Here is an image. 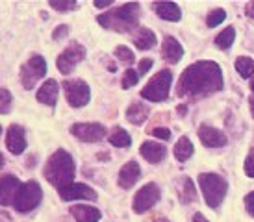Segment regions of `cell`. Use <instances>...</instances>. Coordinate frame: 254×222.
Masks as SVG:
<instances>
[{
  "label": "cell",
  "mask_w": 254,
  "mask_h": 222,
  "mask_svg": "<svg viewBox=\"0 0 254 222\" xmlns=\"http://www.w3.org/2000/svg\"><path fill=\"white\" fill-rule=\"evenodd\" d=\"M62 87L65 91V97H67V102L72 106V108H82L89 102L91 98V89L89 85L80 80V78H72V80H65L62 83Z\"/></svg>",
  "instance_id": "8"
},
{
  "label": "cell",
  "mask_w": 254,
  "mask_h": 222,
  "mask_svg": "<svg viewBox=\"0 0 254 222\" xmlns=\"http://www.w3.org/2000/svg\"><path fill=\"white\" fill-rule=\"evenodd\" d=\"M251 91H253V95H251V113L254 117V80L251 82Z\"/></svg>",
  "instance_id": "41"
},
{
  "label": "cell",
  "mask_w": 254,
  "mask_h": 222,
  "mask_svg": "<svg viewBox=\"0 0 254 222\" xmlns=\"http://www.w3.org/2000/svg\"><path fill=\"white\" fill-rule=\"evenodd\" d=\"M71 215L76 219V222H99L102 219L100 209H97L95 206H85V204L71 206Z\"/></svg>",
  "instance_id": "20"
},
{
  "label": "cell",
  "mask_w": 254,
  "mask_h": 222,
  "mask_svg": "<svg viewBox=\"0 0 254 222\" xmlns=\"http://www.w3.org/2000/svg\"><path fill=\"white\" fill-rule=\"evenodd\" d=\"M21 185L22 183L19 181V178L13 174H4L0 178V202H2V206H13L15 194Z\"/></svg>",
  "instance_id": "14"
},
{
  "label": "cell",
  "mask_w": 254,
  "mask_h": 222,
  "mask_svg": "<svg viewBox=\"0 0 254 222\" xmlns=\"http://www.w3.org/2000/svg\"><path fill=\"white\" fill-rule=\"evenodd\" d=\"M139 82V72L135 69H127L125 70V74H123V89H130V87H134L135 83Z\"/></svg>",
  "instance_id": "29"
},
{
  "label": "cell",
  "mask_w": 254,
  "mask_h": 222,
  "mask_svg": "<svg viewBox=\"0 0 254 222\" xmlns=\"http://www.w3.org/2000/svg\"><path fill=\"white\" fill-rule=\"evenodd\" d=\"M141 178V168H139V165H137V161H128L127 165L123 166L119 170V178H117V181H119V185L123 189H132L137 183V180Z\"/></svg>",
  "instance_id": "16"
},
{
  "label": "cell",
  "mask_w": 254,
  "mask_h": 222,
  "mask_svg": "<svg viewBox=\"0 0 254 222\" xmlns=\"http://www.w3.org/2000/svg\"><path fill=\"white\" fill-rule=\"evenodd\" d=\"M245 174L249 178H254V146L251 148L247 160H245Z\"/></svg>",
  "instance_id": "34"
},
{
  "label": "cell",
  "mask_w": 254,
  "mask_h": 222,
  "mask_svg": "<svg viewBox=\"0 0 254 222\" xmlns=\"http://www.w3.org/2000/svg\"><path fill=\"white\" fill-rule=\"evenodd\" d=\"M193 222H208L204 219V215L202 213H195V217H193Z\"/></svg>",
  "instance_id": "42"
},
{
  "label": "cell",
  "mask_w": 254,
  "mask_h": 222,
  "mask_svg": "<svg viewBox=\"0 0 254 222\" xmlns=\"http://www.w3.org/2000/svg\"><path fill=\"white\" fill-rule=\"evenodd\" d=\"M58 93H60V85H58L56 80H47V82L39 87L36 98L41 102V104L54 108L58 102Z\"/></svg>",
  "instance_id": "18"
},
{
  "label": "cell",
  "mask_w": 254,
  "mask_h": 222,
  "mask_svg": "<svg viewBox=\"0 0 254 222\" xmlns=\"http://www.w3.org/2000/svg\"><path fill=\"white\" fill-rule=\"evenodd\" d=\"M156 43H158V39H156V35H154V32H152V30H148V28H143V26H139L137 30H135L134 45L139 50L154 49Z\"/></svg>",
  "instance_id": "22"
},
{
  "label": "cell",
  "mask_w": 254,
  "mask_h": 222,
  "mask_svg": "<svg viewBox=\"0 0 254 222\" xmlns=\"http://www.w3.org/2000/svg\"><path fill=\"white\" fill-rule=\"evenodd\" d=\"M85 57V49L80 45V43H71L67 49L62 52V54L58 56V69H60V72L64 74V76H67V74H71L72 70L76 69V65L82 59Z\"/></svg>",
  "instance_id": "9"
},
{
  "label": "cell",
  "mask_w": 254,
  "mask_h": 222,
  "mask_svg": "<svg viewBox=\"0 0 254 222\" xmlns=\"http://www.w3.org/2000/svg\"><path fill=\"white\" fill-rule=\"evenodd\" d=\"M108 141H110L113 146H117V148H127V146H130V143H132V137H130V133H128L127 130L115 126L112 130V133L108 135Z\"/></svg>",
  "instance_id": "25"
},
{
  "label": "cell",
  "mask_w": 254,
  "mask_h": 222,
  "mask_svg": "<svg viewBox=\"0 0 254 222\" xmlns=\"http://www.w3.org/2000/svg\"><path fill=\"white\" fill-rule=\"evenodd\" d=\"M47 74V61L39 54L28 57V61L21 67V83L24 89H34L36 83Z\"/></svg>",
  "instance_id": "7"
},
{
  "label": "cell",
  "mask_w": 254,
  "mask_h": 222,
  "mask_svg": "<svg viewBox=\"0 0 254 222\" xmlns=\"http://www.w3.org/2000/svg\"><path fill=\"white\" fill-rule=\"evenodd\" d=\"M11 104H13V98L9 95V91H7L6 87H2V89H0V113H2V115L9 113Z\"/></svg>",
  "instance_id": "31"
},
{
  "label": "cell",
  "mask_w": 254,
  "mask_h": 222,
  "mask_svg": "<svg viewBox=\"0 0 254 222\" xmlns=\"http://www.w3.org/2000/svg\"><path fill=\"white\" fill-rule=\"evenodd\" d=\"M198 185L204 194L206 204L212 209H217L221 202L225 200L226 191H228V183L225 178L215 172H204L198 176Z\"/></svg>",
  "instance_id": "4"
},
{
  "label": "cell",
  "mask_w": 254,
  "mask_h": 222,
  "mask_svg": "<svg viewBox=\"0 0 254 222\" xmlns=\"http://www.w3.org/2000/svg\"><path fill=\"white\" fill-rule=\"evenodd\" d=\"M93 4H95V7H99V9H104V7L113 6L112 0H104V2H93Z\"/></svg>",
  "instance_id": "40"
},
{
  "label": "cell",
  "mask_w": 254,
  "mask_h": 222,
  "mask_svg": "<svg viewBox=\"0 0 254 222\" xmlns=\"http://www.w3.org/2000/svg\"><path fill=\"white\" fill-rule=\"evenodd\" d=\"M137 21H139V4L137 2H127L123 6L115 7L108 13H102L97 17V22L102 24L106 30L113 32H132L137 30Z\"/></svg>",
  "instance_id": "3"
},
{
  "label": "cell",
  "mask_w": 254,
  "mask_h": 222,
  "mask_svg": "<svg viewBox=\"0 0 254 222\" xmlns=\"http://www.w3.org/2000/svg\"><path fill=\"white\" fill-rule=\"evenodd\" d=\"M150 133H152L154 137L162 139V141H169V139H171L169 128H160V126H156V128H152V130H150Z\"/></svg>",
  "instance_id": "35"
},
{
  "label": "cell",
  "mask_w": 254,
  "mask_h": 222,
  "mask_svg": "<svg viewBox=\"0 0 254 222\" xmlns=\"http://www.w3.org/2000/svg\"><path fill=\"white\" fill-rule=\"evenodd\" d=\"M180 200L184 204H188V202H195L197 198V191H195V185H193V181L190 178H182V191H180Z\"/></svg>",
  "instance_id": "28"
},
{
  "label": "cell",
  "mask_w": 254,
  "mask_h": 222,
  "mask_svg": "<svg viewBox=\"0 0 254 222\" xmlns=\"http://www.w3.org/2000/svg\"><path fill=\"white\" fill-rule=\"evenodd\" d=\"M234 39H236V28L228 26L215 37V45H217L221 50H228L230 47H232Z\"/></svg>",
  "instance_id": "27"
},
{
  "label": "cell",
  "mask_w": 254,
  "mask_h": 222,
  "mask_svg": "<svg viewBox=\"0 0 254 222\" xmlns=\"http://www.w3.org/2000/svg\"><path fill=\"white\" fill-rule=\"evenodd\" d=\"M154 222H171V221H167V219H156Z\"/></svg>",
  "instance_id": "44"
},
{
  "label": "cell",
  "mask_w": 254,
  "mask_h": 222,
  "mask_svg": "<svg viewBox=\"0 0 254 222\" xmlns=\"http://www.w3.org/2000/svg\"><path fill=\"white\" fill-rule=\"evenodd\" d=\"M150 67H152V59H150V57H145V59H141V61H139V67H137V72H139V76L147 74L148 70H150Z\"/></svg>",
  "instance_id": "37"
},
{
  "label": "cell",
  "mask_w": 254,
  "mask_h": 222,
  "mask_svg": "<svg viewBox=\"0 0 254 222\" xmlns=\"http://www.w3.org/2000/svg\"><path fill=\"white\" fill-rule=\"evenodd\" d=\"M186 111H188L186 106H180V108H178V113H180V115H186Z\"/></svg>",
  "instance_id": "43"
},
{
  "label": "cell",
  "mask_w": 254,
  "mask_h": 222,
  "mask_svg": "<svg viewBox=\"0 0 254 222\" xmlns=\"http://www.w3.org/2000/svg\"><path fill=\"white\" fill-rule=\"evenodd\" d=\"M162 198V191L160 187L156 185V183H147V185H143L134 196V202H132V209H134L135 213H147L148 209L156 206L158 200Z\"/></svg>",
  "instance_id": "10"
},
{
  "label": "cell",
  "mask_w": 254,
  "mask_h": 222,
  "mask_svg": "<svg viewBox=\"0 0 254 222\" xmlns=\"http://www.w3.org/2000/svg\"><path fill=\"white\" fill-rule=\"evenodd\" d=\"M236 70L240 72L241 78L249 80L251 76H254V59H251L247 56H240L236 59Z\"/></svg>",
  "instance_id": "26"
},
{
  "label": "cell",
  "mask_w": 254,
  "mask_h": 222,
  "mask_svg": "<svg viewBox=\"0 0 254 222\" xmlns=\"http://www.w3.org/2000/svg\"><path fill=\"white\" fill-rule=\"evenodd\" d=\"M245 209H247V213L251 217H254V191L253 193H249L245 196Z\"/></svg>",
  "instance_id": "38"
},
{
  "label": "cell",
  "mask_w": 254,
  "mask_h": 222,
  "mask_svg": "<svg viewBox=\"0 0 254 222\" xmlns=\"http://www.w3.org/2000/svg\"><path fill=\"white\" fill-rule=\"evenodd\" d=\"M198 139L202 141V145L210 146V148H221L228 143L226 135L217 128H212V126L202 124L198 128Z\"/></svg>",
  "instance_id": "15"
},
{
  "label": "cell",
  "mask_w": 254,
  "mask_h": 222,
  "mask_svg": "<svg viewBox=\"0 0 254 222\" xmlns=\"http://www.w3.org/2000/svg\"><path fill=\"white\" fill-rule=\"evenodd\" d=\"M223 89V70L213 61H197L190 65L178 80L177 95L197 100Z\"/></svg>",
  "instance_id": "1"
},
{
  "label": "cell",
  "mask_w": 254,
  "mask_h": 222,
  "mask_svg": "<svg viewBox=\"0 0 254 222\" xmlns=\"http://www.w3.org/2000/svg\"><path fill=\"white\" fill-rule=\"evenodd\" d=\"M148 113H150V110H148L143 102H132L127 110V118H128V122L139 126L148 118Z\"/></svg>",
  "instance_id": "23"
},
{
  "label": "cell",
  "mask_w": 254,
  "mask_h": 222,
  "mask_svg": "<svg viewBox=\"0 0 254 222\" xmlns=\"http://www.w3.org/2000/svg\"><path fill=\"white\" fill-rule=\"evenodd\" d=\"M171 82H173V72L167 69L160 70L141 89V97L150 100V102H165L169 97Z\"/></svg>",
  "instance_id": "5"
},
{
  "label": "cell",
  "mask_w": 254,
  "mask_h": 222,
  "mask_svg": "<svg viewBox=\"0 0 254 222\" xmlns=\"http://www.w3.org/2000/svg\"><path fill=\"white\" fill-rule=\"evenodd\" d=\"M226 19V13L225 9H213L212 13H208V19H206V24H208V28H215L217 24H221V22Z\"/></svg>",
  "instance_id": "32"
},
{
  "label": "cell",
  "mask_w": 254,
  "mask_h": 222,
  "mask_svg": "<svg viewBox=\"0 0 254 222\" xmlns=\"http://www.w3.org/2000/svg\"><path fill=\"white\" fill-rule=\"evenodd\" d=\"M49 6L52 7V9H56V11H62V13H67V11H72L74 7L78 6L74 0H52V2H49Z\"/></svg>",
  "instance_id": "30"
},
{
  "label": "cell",
  "mask_w": 254,
  "mask_h": 222,
  "mask_svg": "<svg viewBox=\"0 0 254 222\" xmlns=\"http://www.w3.org/2000/svg\"><path fill=\"white\" fill-rule=\"evenodd\" d=\"M113 54L117 56L121 61H125V63H134V59H135L134 52L128 49V47H123V45L113 50Z\"/></svg>",
  "instance_id": "33"
},
{
  "label": "cell",
  "mask_w": 254,
  "mask_h": 222,
  "mask_svg": "<svg viewBox=\"0 0 254 222\" xmlns=\"http://www.w3.org/2000/svg\"><path fill=\"white\" fill-rule=\"evenodd\" d=\"M6 146L13 156H19V154L24 152V148H26V132H24L22 126L11 124L9 128H7Z\"/></svg>",
  "instance_id": "13"
},
{
  "label": "cell",
  "mask_w": 254,
  "mask_h": 222,
  "mask_svg": "<svg viewBox=\"0 0 254 222\" xmlns=\"http://www.w3.org/2000/svg\"><path fill=\"white\" fill-rule=\"evenodd\" d=\"M162 56H163V59L167 63H171V65H173V63H178L184 56L182 45H180L175 37H165L162 43Z\"/></svg>",
  "instance_id": "19"
},
{
  "label": "cell",
  "mask_w": 254,
  "mask_h": 222,
  "mask_svg": "<svg viewBox=\"0 0 254 222\" xmlns=\"http://www.w3.org/2000/svg\"><path fill=\"white\" fill-rule=\"evenodd\" d=\"M41 200L43 191L39 187V183L37 181H26V183H22L17 194H15L13 208L19 213H28V211H34L41 204Z\"/></svg>",
  "instance_id": "6"
},
{
  "label": "cell",
  "mask_w": 254,
  "mask_h": 222,
  "mask_svg": "<svg viewBox=\"0 0 254 222\" xmlns=\"http://www.w3.org/2000/svg\"><path fill=\"white\" fill-rule=\"evenodd\" d=\"M245 13H247V17H253L254 19V0H251V2L245 4Z\"/></svg>",
  "instance_id": "39"
},
{
  "label": "cell",
  "mask_w": 254,
  "mask_h": 222,
  "mask_svg": "<svg viewBox=\"0 0 254 222\" xmlns=\"http://www.w3.org/2000/svg\"><path fill=\"white\" fill-rule=\"evenodd\" d=\"M71 133L84 143H99L106 137V128L99 122H78L71 126Z\"/></svg>",
  "instance_id": "11"
},
{
  "label": "cell",
  "mask_w": 254,
  "mask_h": 222,
  "mask_svg": "<svg viewBox=\"0 0 254 222\" xmlns=\"http://www.w3.org/2000/svg\"><path fill=\"white\" fill-rule=\"evenodd\" d=\"M45 178L49 181L52 187L56 189H65L72 185V180H74V174H76V165H74V160L69 152L65 150H56L52 154L45 165Z\"/></svg>",
  "instance_id": "2"
},
{
  "label": "cell",
  "mask_w": 254,
  "mask_h": 222,
  "mask_svg": "<svg viewBox=\"0 0 254 222\" xmlns=\"http://www.w3.org/2000/svg\"><path fill=\"white\" fill-rule=\"evenodd\" d=\"M60 196L62 200L65 202H71V200H97V193L95 189L85 185V183H72L69 187H65L60 191Z\"/></svg>",
  "instance_id": "12"
},
{
  "label": "cell",
  "mask_w": 254,
  "mask_h": 222,
  "mask_svg": "<svg viewBox=\"0 0 254 222\" xmlns=\"http://www.w3.org/2000/svg\"><path fill=\"white\" fill-rule=\"evenodd\" d=\"M139 154H141L143 158L148 161V163H160V161L165 160V156H167V148L162 145V143H154V141H145L139 148Z\"/></svg>",
  "instance_id": "17"
},
{
  "label": "cell",
  "mask_w": 254,
  "mask_h": 222,
  "mask_svg": "<svg viewBox=\"0 0 254 222\" xmlns=\"http://www.w3.org/2000/svg\"><path fill=\"white\" fill-rule=\"evenodd\" d=\"M152 7L156 9L158 17H162V19H165V21L178 22L180 19H182L180 6L175 4V2H156V4H152Z\"/></svg>",
  "instance_id": "21"
},
{
  "label": "cell",
  "mask_w": 254,
  "mask_h": 222,
  "mask_svg": "<svg viewBox=\"0 0 254 222\" xmlns=\"http://www.w3.org/2000/svg\"><path fill=\"white\" fill-rule=\"evenodd\" d=\"M67 34H69V26H67V24H62V26H58L56 30L52 32V39H54V41H60V39H64Z\"/></svg>",
  "instance_id": "36"
},
{
  "label": "cell",
  "mask_w": 254,
  "mask_h": 222,
  "mask_svg": "<svg viewBox=\"0 0 254 222\" xmlns=\"http://www.w3.org/2000/svg\"><path fill=\"white\" fill-rule=\"evenodd\" d=\"M195 148H193V143H191L188 137H180L177 141V146H175V158H177L180 163L188 161L193 156Z\"/></svg>",
  "instance_id": "24"
}]
</instances>
